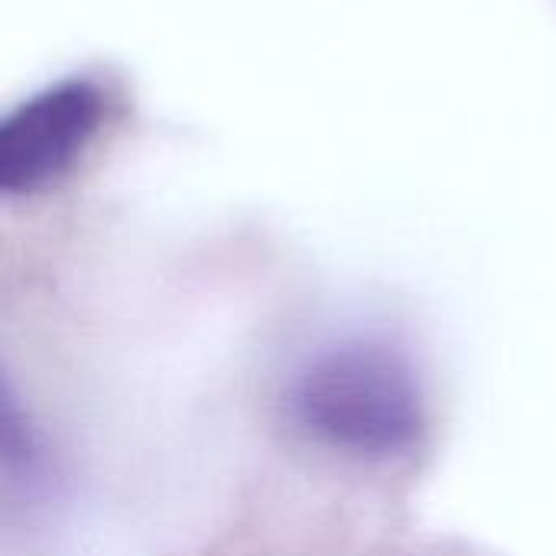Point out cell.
Masks as SVG:
<instances>
[{
  "label": "cell",
  "mask_w": 556,
  "mask_h": 556,
  "mask_svg": "<svg viewBox=\"0 0 556 556\" xmlns=\"http://www.w3.org/2000/svg\"><path fill=\"white\" fill-rule=\"evenodd\" d=\"M290 414L319 443L368 459L407 453L427 427L410 358L371 339L313 355L290 388Z\"/></svg>",
  "instance_id": "obj_1"
},
{
  "label": "cell",
  "mask_w": 556,
  "mask_h": 556,
  "mask_svg": "<svg viewBox=\"0 0 556 556\" xmlns=\"http://www.w3.org/2000/svg\"><path fill=\"white\" fill-rule=\"evenodd\" d=\"M108 91L88 75H68L26 98L0 124V192L36 195L59 182L108 121Z\"/></svg>",
  "instance_id": "obj_2"
}]
</instances>
